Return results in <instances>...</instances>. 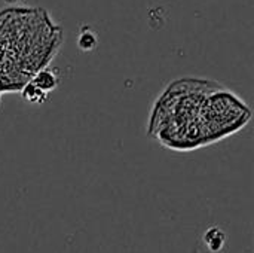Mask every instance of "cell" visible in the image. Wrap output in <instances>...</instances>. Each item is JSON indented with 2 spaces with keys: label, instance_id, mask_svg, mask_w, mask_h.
Masks as SVG:
<instances>
[{
  "label": "cell",
  "instance_id": "cell-1",
  "mask_svg": "<svg viewBox=\"0 0 254 253\" xmlns=\"http://www.w3.org/2000/svg\"><path fill=\"white\" fill-rule=\"evenodd\" d=\"M250 118L244 100L222 84L180 78L156 98L147 133L167 149L188 152L238 133Z\"/></svg>",
  "mask_w": 254,
  "mask_h": 253
},
{
  "label": "cell",
  "instance_id": "cell-2",
  "mask_svg": "<svg viewBox=\"0 0 254 253\" xmlns=\"http://www.w3.org/2000/svg\"><path fill=\"white\" fill-rule=\"evenodd\" d=\"M61 45V30L40 9L0 12V92L21 91Z\"/></svg>",
  "mask_w": 254,
  "mask_h": 253
},
{
  "label": "cell",
  "instance_id": "cell-3",
  "mask_svg": "<svg viewBox=\"0 0 254 253\" xmlns=\"http://www.w3.org/2000/svg\"><path fill=\"white\" fill-rule=\"evenodd\" d=\"M28 82H31L33 85H36L40 91H43L45 94H49L51 91H54L58 84H60V76L55 70L52 69H42L39 70Z\"/></svg>",
  "mask_w": 254,
  "mask_h": 253
},
{
  "label": "cell",
  "instance_id": "cell-4",
  "mask_svg": "<svg viewBox=\"0 0 254 253\" xmlns=\"http://www.w3.org/2000/svg\"><path fill=\"white\" fill-rule=\"evenodd\" d=\"M204 245L211 253H220L226 246V234L219 227H211L204 233Z\"/></svg>",
  "mask_w": 254,
  "mask_h": 253
},
{
  "label": "cell",
  "instance_id": "cell-5",
  "mask_svg": "<svg viewBox=\"0 0 254 253\" xmlns=\"http://www.w3.org/2000/svg\"><path fill=\"white\" fill-rule=\"evenodd\" d=\"M98 45V36L97 33L88 27V25H83L80 28V33L77 36V46L80 51L83 52H89V51H94Z\"/></svg>",
  "mask_w": 254,
  "mask_h": 253
},
{
  "label": "cell",
  "instance_id": "cell-6",
  "mask_svg": "<svg viewBox=\"0 0 254 253\" xmlns=\"http://www.w3.org/2000/svg\"><path fill=\"white\" fill-rule=\"evenodd\" d=\"M21 95L25 101H28L31 104H43L48 100L49 94H45L36 85H33L31 82H27L21 89Z\"/></svg>",
  "mask_w": 254,
  "mask_h": 253
},
{
  "label": "cell",
  "instance_id": "cell-7",
  "mask_svg": "<svg viewBox=\"0 0 254 253\" xmlns=\"http://www.w3.org/2000/svg\"><path fill=\"white\" fill-rule=\"evenodd\" d=\"M6 3H9V4H13V3H19V1H22V0H4Z\"/></svg>",
  "mask_w": 254,
  "mask_h": 253
}]
</instances>
